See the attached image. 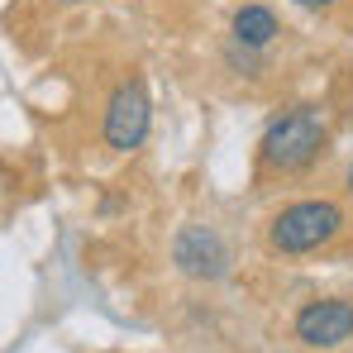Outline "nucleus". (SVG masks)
I'll return each mask as SVG.
<instances>
[{
    "instance_id": "6",
    "label": "nucleus",
    "mask_w": 353,
    "mask_h": 353,
    "mask_svg": "<svg viewBox=\"0 0 353 353\" xmlns=\"http://www.w3.org/2000/svg\"><path fill=\"white\" fill-rule=\"evenodd\" d=\"M234 39L243 48H268L277 39V14L268 5H243L234 14Z\"/></svg>"
},
{
    "instance_id": "2",
    "label": "nucleus",
    "mask_w": 353,
    "mask_h": 353,
    "mask_svg": "<svg viewBox=\"0 0 353 353\" xmlns=\"http://www.w3.org/2000/svg\"><path fill=\"white\" fill-rule=\"evenodd\" d=\"M325 148V119L315 110H292L263 134V163L277 172H301Z\"/></svg>"
},
{
    "instance_id": "9",
    "label": "nucleus",
    "mask_w": 353,
    "mask_h": 353,
    "mask_svg": "<svg viewBox=\"0 0 353 353\" xmlns=\"http://www.w3.org/2000/svg\"><path fill=\"white\" fill-rule=\"evenodd\" d=\"M62 5H81V0H62Z\"/></svg>"
},
{
    "instance_id": "5",
    "label": "nucleus",
    "mask_w": 353,
    "mask_h": 353,
    "mask_svg": "<svg viewBox=\"0 0 353 353\" xmlns=\"http://www.w3.org/2000/svg\"><path fill=\"white\" fill-rule=\"evenodd\" d=\"M172 258L181 272H191V277H225V268H230V248L220 243L215 230H205V225H191V230H181L172 243Z\"/></svg>"
},
{
    "instance_id": "4",
    "label": "nucleus",
    "mask_w": 353,
    "mask_h": 353,
    "mask_svg": "<svg viewBox=\"0 0 353 353\" xmlns=\"http://www.w3.org/2000/svg\"><path fill=\"white\" fill-rule=\"evenodd\" d=\"M296 339L305 349H339V344H349L353 339V301H344V296L310 301L296 315Z\"/></svg>"
},
{
    "instance_id": "7",
    "label": "nucleus",
    "mask_w": 353,
    "mask_h": 353,
    "mask_svg": "<svg viewBox=\"0 0 353 353\" xmlns=\"http://www.w3.org/2000/svg\"><path fill=\"white\" fill-rule=\"evenodd\" d=\"M296 5H310V10H320V5H334V0H296Z\"/></svg>"
},
{
    "instance_id": "1",
    "label": "nucleus",
    "mask_w": 353,
    "mask_h": 353,
    "mask_svg": "<svg viewBox=\"0 0 353 353\" xmlns=\"http://www.w3.org/2000/svg\"><path fill=\"white\" fill-rule=\"evenodd\" d=\"M344 210L334 201H296L268 225V248L272 253H315L339 234Z\"/></svg>"
},
{
    "instance_id": "3",
    "label": "nucleus",
    "mask_w": 353,
    "mask_h": 353,
    "mask_svg": "<svg viewBox=\"0 0 353 353\" xmlns=\"http://www.w3.org/2000/svg\"><path fill=\"white\" fill-rule=\"evenodd\" d=\"M148 124H153V105H148L143 81L115 86V96H110V105H105V143H110L115 153H134V148H143Z\"/></svg>"
},
{
    "instance_id": "8",
    "label": "nucleus",
    "mask_w": 353,
    "mask_h": 353,
    "mask_svg": "<svg viewBox=\"0 0 353 353\" xmlns=\"http://www.w3.org/2000/svg\"><path fill=\"white\" fill-rule=\"evenodd\" d=\"M349 191H353V168H349Z\"/></svg>"
}]
</instances>
